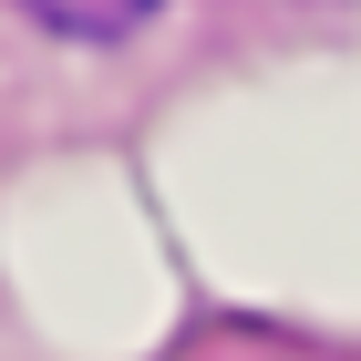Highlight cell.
Masks as SVG:
<instances>
[{
  "label": "cell",
  "instance_id": "6da1fadb",
  "mask_svg": "<svg viewBox=\"0 0 361 361\" xmlns=\"http://www.w3.org/2000/svg\"><path fill=\"white\" fill-rule=\"evenodd\" d=\"M42 31H62V42H124V31H145L166 0H21Z\"/></svg>",
  "mask_w": 361,
  "mask_h": 361
}]
</instances>
